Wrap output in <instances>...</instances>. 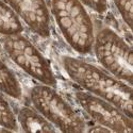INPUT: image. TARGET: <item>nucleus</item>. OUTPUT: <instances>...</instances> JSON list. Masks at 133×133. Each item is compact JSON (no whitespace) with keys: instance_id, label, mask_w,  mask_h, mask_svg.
I'll list each match as a JSON object with an SVG mask.
<instances>
[{"instance_id":"1","label":"nucleus","mask_w":133,"mask_h":133,"mask_svg":"<svg viewBox=\"0 0 133 133\" xmlns=\"http://www.w3.org/2000/svg\"><path fill=\"white\" fill-rule=\"evenodd\" d=\"M62 65L69 78L91 93L112 103L132 118V86L97 66L72 57H62Z\"/></svg>"},{"instance_id":"2","label":"nucleus","mask_w":133,"mask_h":133,"mask_svg":"<svg viewBox=\"0 0 133 133\" xmlns=\"http://www.w3.org/2000/svg\"><path fill=\"white\" fill-rule=\"evenodd\" d=\"M51 12L68 45L78 53H91L95 39L94 26L80 0H51Z\"/></svg>"},{"instance_id":"3","label":"nucleus","mask_w":133,"mask_h":133,"mask_svg":"<svg viewBox=\"0 0 133 133\" xmlns=\"http://www.w3.org/2000/svg\"><path fill=\"white\" fill-rule=\"evenodd\" d=\"M30 99L37 112L59 131H85L84 119L52 86L35 85L30 91Z\"/></svg>"},{"instance_id":"4","label":"nucleus","mask_w":133,"mask_h":133,"mask_svg":"<svg viewBox=\"0 0 133 133\" xmlns=\"http://www.w3.org/2000/svg\"><path fill=\"white\" fill-rule=\"evenodd\" d=\"M93 49L102 67L115 78L132 84V49L126 41L110 28L95 35Z\"/></svg>"},{"instance_id":"5","label":"nucleus","mask_w":133,"mask_h":133,"mask_svg":"<svg viewBox=\"0 0 133 133\" xmlns=\"http://www.w3.org/2000/svg\"><path fill=\"white\" fill-rule=\"evenodd\" d=\"M0 43L8 57L26 74L42 84L57 86V78L49 61L28 38L20 34L4 36Z\"/></svg>"},{"instance_id":"6","label":"nucleus","mask_w":133,"mask_h":133,"mask_svg":"<svg viewBox=\"0 0 133 133\" xmlns=\"http://www.w3.org/2000/svg\"><path fill=\"white\" fill-rule=\"evenodd\" d=\"M75 98L84 112L98 125L115 132L132 131V118L112 103L83 91H77Z\"/></svg>"},{"instance_id":"7","label":"nucleus","mask_w":133,"mask_h":133,"mask_svg":"<svg viewBox=\"0 0 133 133\" xmlns=\"http://www.w3.org/2000/svg\"><path fill=\"white\" fill-rule=\"evenodd\" d=\"M20 19L41 37L50 36V14L45 0H6Z\"/></svg>"},{"instance_id":"8","label":"nucleus","mask_w":133,"mask_h":133,"mask_svg":"<svg viewBox=\"0 0 133 133\" xmlns=\"http://www.w3.org/2000/svg\"><path fill=\"white\" fill-rule=\"evenodd\" d=\"M17 123L25 132H55L58 129L51 123L31 108H20L17 114Z\"/></svg>"},{"instance_id":"9","label":"nucleus","mask_w":133,"mask_h":133,"mask_svg":"<svg viewBox=\"0 0 133 133\" xmlns=\"http://www.w3.org/2000/svg\"><path fill=\"white\" fill-rule=\"evenodd\" d=\"M24 31L20 18L9 4L0 0V34L3 36L19 35Z\"/></svg>"},{"instance_id":"10","label":"nucleus","mask_w":133,"mask_h":133,"mask_svg":"<svg viewBox=\"0 0 133 133\" xmlns=\"http://www.w3.org/2000/svg\"><path fill=\"white\" fill-rule=\"evenodd\" d=\"M0 92L15 99L21 98L23 95V90L18 79L1 60H0Z\"/></svg>"},{"instance_id":"11","label":"nucleus","mask_w":133,"mask_h":133,"mask_svg":"<svg viewBox=\"0 0 133 133\" xmlns=\"http://www.w3.org/2000/svg\"><path fill=\"white\" fill-rule=\"evenodd\" d=\"M0 126L9 131H17L18 123L12 108L0 93Z\"/></svg>"},{"instance_id":"12","label":"nucleus","mask_w":133,"mask_h":133,"mask_svg":"<svg viewBox=\"0 0 133 133\" xmlns=\"http://www.w3.org/2000/svg\"><path fill=\"white\" fill-rule=\"evenodd\" d=\"M115 3L118 12L124 19L126 25L131 28V23H132V0H113Z\"/></svg>"},{"instance_id":"13","label":"nucleus","mask_w":133,"mask_h":133,"mask_svg":"<svg viewBox=\"0 0 133 133\" xmlns=\"http://www.w3.org/2000/svg\"><path fill=\"white\" fill-rule=\"evenodd\" d=\"M84 6L92 9L99 14H103L108 11V0H80Z\"/></svg>"},{"instance_id":"14","label":"nucleus","mask_w":133,"mask_h":133,"mask_svg":"<svg viewBox=\"0 0 133 133\" xmlns=\"http://www.w3.org/2000/svg\"><path fill=\"white\" fill-rule=\"evenodd\" d=\"M0 51H1V43H0Z\"/></svg>"}]
</instances>
